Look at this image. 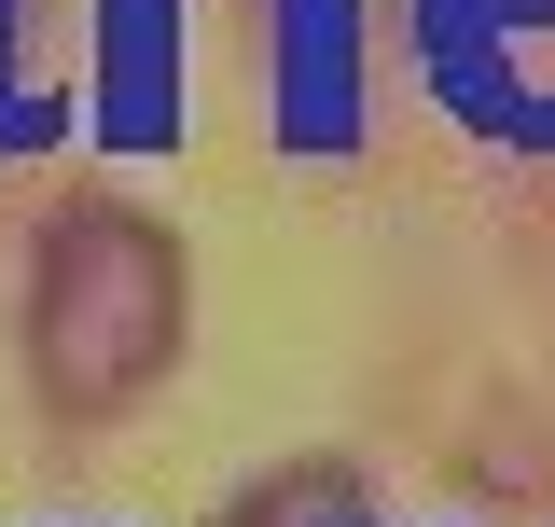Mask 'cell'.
I'll return each mask as SVG.
<instances>
[{
    "label": "cell",
    "mask_w": 555,
    "mask_h": 527,
    "mask_svg": "<svg viewBox=\"0 0 555 527\" xmlns=\"http://www.w3.org/2000/svg\"><path fill=\"white\" fill-rule=\"evenodd\" d=\"M98 126L112 139L167 126V0H98Z\"/></svg>",
    "instance_id": "2"
},
{
    "label": "cell",
    "mask_w": 555,
    "mask_h": 527,
    "mask_svg": "<svg viewBox=\"0 0 555 527\" xmlns=\"http://www.w3.org/2000/svg\"><path fill=\"white\" fill-rule=\"evenodd\" d=\"M28 347H42V389L56 416H112L167 375L181 347V264L139 208H69L56 250H42V292H28Z\"/></svg>",
    "instance_id": "1"
},
{
    "label": "cell",
    "mask_w": 555,
    "mask_h": 527,
    "mask_svg": "<svg viewBox=\"0 0 555 527\" xmlns=\"http://www.w3.org/2000/svg\"><path fill=\"white\" fill-rule=\"evenodd\" d=\"M28 139V83H14V0H0V153Z\"/></svg>",
    "instance_id": "3"
}]
</instances>
